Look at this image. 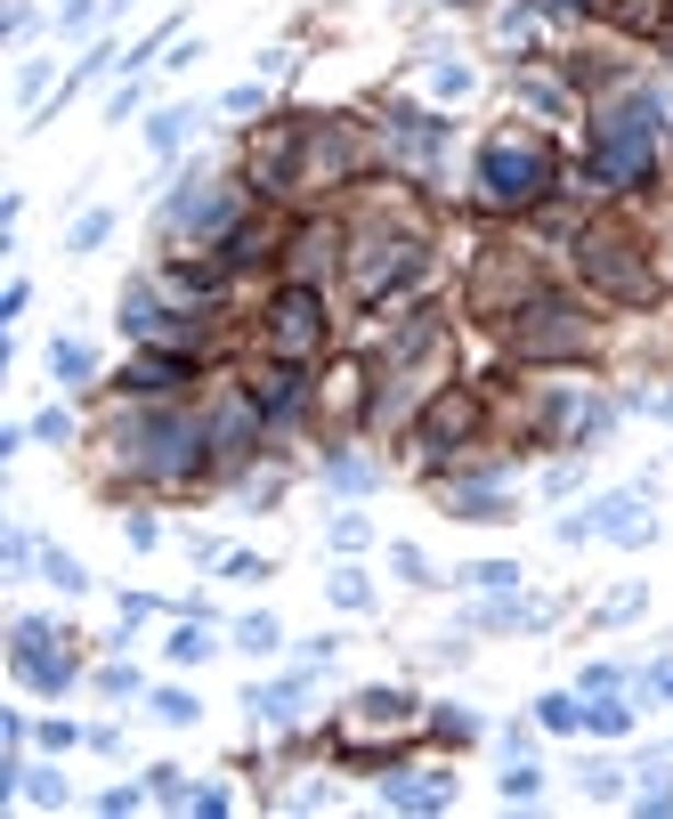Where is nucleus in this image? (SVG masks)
<instances>
[{"mask_svg": "<svg viewBox=\"0 0 673 819\" xmlns=\"http://www.w3.org/2000/svg\"><path fill=\"white\" fill-rule=\"evenodd\" d=\"M114 463L130 470V479H187V470H203V455H212V430H203V414H179V406H147V414L114 422Z\"/></svg>", "mask_w": 673, "mask_h": 819, "instance_id": "1", "label": "nucleus"}, {"mask_svg": "<svg viewBox=\"0 0 673 819\" xmlns=\"http://www.w3.org/2000/svg\"><path fill=\"white\" fill-rule=\"evenodd\" d=\"M560 187V162H552V138L512 122V130H495L479 147V203L487 212H527V203H544Z\"/></svg>", "mask_w": 673, "mask_h": 819, "instance_id": "2", "label": "nucleus"}, {"mask_svg": "<svg viewBox=\"0 0 673 819\" xmlns=\"http://www.w3.org/2000/svg\"><path fill=\"white\" fill-rule=\"evenodd\" d=\"M658 122L665 114L649 90H625L593 122V179L601 187H649V171H658Z\"/></svg>", "mask_w": 673, "mask_h": 819, "instance_id": "3", "label": "nucleus"}, {"mask_svg": "<svg viewBox=\"0 0 673 819\" xmlns=\"http://www.w3.org/2000/svg\"><path fill=\"white\" fill-rule=\"evenodd\" d=\"M593 350V317L560 293H527L512 309V357L527 365H560V357H584Z\"/></svg>", "mask_w": 673, "mask_h": 819, "instance_id": "4", "label": "nucleus"}, {"mask_svg": "<svg viewBox=\"0 0 673 819\" xmlns=\"http://www.w3.org/2000/svg\"><path fill=\"white\" fill-rule=\"evenodd\" d=\"M422 269H431V243H422L414 228H365L357 252H350L357 300H390V293H406V284H422Z\"/></svg>", "mask_w": 673, "mask_h": 819, "instance_id": "5", "label": "nucleus"}, {"mask_svg": "<svg viewBox=\"0 0 673 819\" xmlns=\"http://www.w3.org/2000/svg\"><path fill=\"white\" fill-rule=\"evenodd\" d=\"M577 269H584V284H601L608 300H658V269L641 260V243L625 228H584L577 236Z\"/></svg>", "mask_w": 673, "mask_h": 819, "instance_id": "6", "label": "nucleus"}, {"mask_svg": "<svg viewBox=\"0 0 673 819\" xmlns=\"http://www.w3.org/2000/svg\"><path fill=\"white\" fill-rule=\"evenodd\" d=\"M260 341H269L276 365H309V357L324 350V293L293 276V284L269 300V317H260Z\"/></svg>", "mask_w": 673, "mask_h": 819, "instance_id": "7", "label": "nucleus"}, {"mask_svg": "<svg viewBox=\"0 0 673 819\" xmlns=\"http://www.w3.org/2000/svg\"><path fill=\"white\" fill-rule=\"evenodd\" d=\"M162 219H171V228H187V236H236V228H243V195H236V187H203V179L187 171Z\"/></svg>", "mask_w": 673, "mask_h": 819, "instance_id": "8", "label": "nucleus"}, {"mask_svg": "<svg viewBox=\"0 0 673 819\" xmlns=\"http://www.w3.org/2000/svg\"><path fill=\"white\" fill-rule=\"evenodd\" d=\"M179 382H195V357H187V350H138V357L114 374V390L138 398V406H155V398H171Z\"/></svg>", "mask_w": 673, "mask_h": 819, "instance_id": "9", "label": "nucleus"}, {"mask_svg": "<svg viewBox=\"0 0 673 819\" xmlns=\"http://www.w3.org/2000/svg\"><path fill=\"white\" fill-rule=\"evenodd\" d=\"M471 430H479V398H471V390H438V398H431V414H422V430H414V446L438 463L446 446H463Z\"/></svg>", "mask_w": 673, "mask_h": 819, "instance_id": "10", "label": "nucleus"}, {"mask_svg": "<svg viewBox=\"0 0 673 819\" xmlns=\"http://www.w3.org/2000/svg\"><path fill=\"white\" fill-rule=\"evenodd\" d=\"M381 147H390L398 162H414V171H431V162L446 155V122H438V114L398 106V114H390V130H381Z\"/></svg>", "mask_w": 673, "mask_h": 819, "instance_id": "11", "label": "nucleus"}, {"mask_svg": "<svg viewBox=\"0 0 673 819\" xmlns=\"http://www.w3.org/2000/svg\"><path fill=\"white\" fill-rule=\"evenodd\" d=\"M9 666H16V682H25V690H49V698L81 682V666H73L57 641H41V649H9Z\"/></svg>", "mask_w": 673, "mask_h": 819, "instance_id": "12", "label": "nucleus"}, {"mask_svg": "<svg viewBox=\"0 0 673 819\" xmlns=\"http://www.w3.org/2000/svg\"><path fill=\"white\" fill-rule=\"evenodd\" d=\"M252 406H260V422H293L300 406H309V374H300V365H276L269 382H252Z\"/></svg>", "mask_w": 673, "mask_h": 819, "instance_id": "13", "label": "nucleus"}, {"mask_svg": "<svg viewBox=\"0 0 673 819\" xmlns=\"http://www.w3.org/2000/svg\"><path fill=\"white\" fill-rule=\"evenodd\" d=\"M390 804H406V811H438V804H455V787H446V771H398L390 787Z\"/></svg>", "mask_w": 673, "mask_h": 819, "instance_id": "14", "label": "nucleus"}, {"mask_svg": "<svg viewBox=\"0 0 673 819\" xmlns=\"http://www.w3.org/2000/svg\"><path fill=\"white\" fill-rule=\"evenodd\" d=\"M49 374L66 382V390H81V382H98V357L81 350V341H49Z\"/></svg>", "mask_w": 673, "mask_h": 819, "instance_id": "15", "label": "nucleus"}, {"mask_svg": "<svg viewBox=\"0 0 673 819\" xmlns=\"http://www.w3.org/2000/svg\"><path fill=\"white\" fill-rule=\"evenodd\" d=\"M584 730H601V739H625V730H634V706L608 698V690H593V706H584Z\"/></svg>", "mask_w": 673, "mask_h": 819, "instance_id": "16", "label": "nucleus"}, {"mask_svg": "<svg viewBox=\"0 0 673 819\" xmlns=\"http://www.w3.org/2000/svg\"><path fill=\"white\" fill-rule=\"evenodd\" d=\"M593 9H608V16H617V25H634V33H658L673 0H593Z\"/></svg>", "mask_w": 673, "mask_h": 819, "instance_id": "17", "label": "nucleus"}, {"mask_svg": "<svg viewBox=\"0 0 673 819\" xmlns=\"http://www.w3.org/2000/svg\"><path fill=\"white\" fill-rule=\"evenodd\" d=\"M41 577H49L57 592H66V601H73V592H90V568H81L73 551H41Z\"/></svg>", "mask_w": 673, "mask_h": 819, "instance_id": "18", "label": "nucleus"}, {"mask_svg": "<svg viewBox=\"0 0 673 819\" xmlns=\"http://www.w3.org/2000/svg\"><path fill=\"white\" fill-rule=\"evenodd\" d=\"M431 730H438L446 747H471L479 739V714L471 706H431Z\"/></svg>", "mask_w": 673, "mask_h": 819, "instance_id": "19", "label": "nucleus"}, {"mask_svg": "<svg viewBox=\"0 0 673 819\" xmlns=\"http://www.w3.org/2000/svg\"><path fill=\"white\" fill-rule=\"evenodd\" d=\"M203 658H212V625L187 617V625L171 633V666H203Z\"/></svg>", "mask_w": 673, "mask_h": 819, "instance_id": "20", "label": "nucleus"}, {"mask_svg": "<svg viewBox=\"0 0 673 819\" xmlns=\"http://www.w3.org/2000/svg\"><path fill=\"white\" fill-rule=\"evenodd\" d=\"M187 122H195L187 106H162V114L147 122V147H155V155H171V147H179V138H187Z\"/></svg>", "mask_w": 673, "mask_h": 819, "instance_id": "21", "label": "nucleus"}, {"mask_svg": "<svg viewBox=\"0 0 673 819\" xmlns=\"http://www.w3.org/2000/svg\"><path fill=\"white\" fill-rule=\"evenodd\" d=\"M106 236H114V212H81L73 228H66V252H98Z\"/></svg>", "mask_w": 673, "mask_h": 819, "instance_id": "22", "label": "nucleus"}, {"mask_svg": "<svg viewBox=\"0 0 673 819\" xmlns=\"http://www.w3.org/2000/svg\"><path fill=\"white\" fill-rule=\"evenodd\" d=\"M536 723H544V730H584V698H568V690H552V698L536 706Z\"/></svg>", "mask_w": 673, "mask_h": 819, "instance_id": "23", "label": "nucleus"}, {"mask_svg": "<svg viewBox=\"0 0 673 819\" xmlns=\"http://www.w3.org/2000/svg\"><path fill=\"white\" fill-rule=\"evenodd\" d=\"M16 795H33L41 811H66V804H73V795H66V780H57V771H25V787H16Z\"/></svg>", "mask_w": 673, "mask_h": 819, "instance_id": "24", "label": "nucleus"}, {"mask_svg": "<svg viewBox=\"0 0 673 819\" xmlns=\"http://www.w3.org/2000/svg\"><path fill=\"white\" fill-rule=\"evenodd\" d=\"M463 584H471V592H512L520 568L512 560H479V568H463Z\"/></svg>", "mask_w": 673, "mask_h": 819, "instance_id": "25", "label": "nucleus"}, {"mask_svg": "<svg viewBox=\"0 0 673 819\" xmlns=\"http://www.w3.org/2000/svg\"><path fill=\"white\" fill-rule=\"evenodd\" d=\"M33 439H41V446H66V439H73V406H41V414H33Z\"/></svg>", "mask_w": 673, "mask_h": 819, "instance_id": "26", "label": "nucleus"}, {"mask_svg": "<svg viewBox=\"0 0 673 819\" xmlns=\"http://www.w3.org/2000/svg\"><path fill=\"white\" fill-rule=\"evenodd\" d=\"M536 787H544L536 763H512V771H503V804H536Z\"/></svg>", "mask_w": 673, "mask_h": 819, "instance_id": "27", "label": "nucleus"}, {"mask_svg": "<svg viewBox=\"0 0 673 819\" xmlns=\"http://www.w3.org/2000/svg\"><path fill=\"white\" fill-rule=\"evenodd\" d=\"M155 714H162V723H171V730H187V723H195L203 706L187 698V690H155Z\"/></svg>", "mask_w": 673, "mask_h": 819, "instance_id": "28", "label": "nucleus"}, {"mask_svg": "<svg viewBox=\"0 0 673 819\" xmlns=\"http://www.w3.org/2000/svg\"><path fill=\"white\" fill-rule=\"evenodd\" d=\"M471 81H479V73L463 66V57H446V66L431 73V90H438V98H471Z\"/></svg>", "mask_w": 673, "mask_h": 819, "instance_id": "29", "label": "nucleus"}, {"mask_svg": "<svg viewBox=\"0 0 673 819\" xmlns=\"http://www.w3.org/2000/svg\"><path fill=\"white\" fill-rule=\"evenodd\" d=\"M0 560H9V577H25V568L41 560V536H25V527H9V551H0Z\"/></svg>", "mask_w": 673, "mask_h": 819, "instance_id": "30", "label": "nucleus"}, {"mask_svg": "<svg viewBox=\"0 0 673 819\" xmlns=\"http://www.w3.org/2000/svg\"><path fill=\"white\" fill-rule=\"evenodd\" d=\"M236 641L252 649V658H269V649H276V617H243V625H236Z\"/></svg>", "mask_w": 673, "mask_h": 819, "instance_id": "31", "label": "nucleus"}, {"mask_svg": "<svg viewBox=\"0 0 673 819\" xmlns=\"http://www.w3.org/2000/svg\"><path fill=\"white\" fill-rule=\"evenodd\" d=\"M324 470H333V487H350V496H365V487H374V463H350V455H333Z\"/></svg>", "mask_w": 673, "mask_h": 819, "instance_id": "32", "label": "nucleus"}, {"mask_svg": "<svg viewBox=\"0 0 673 819\" xmlns=\"http://www.w3.org/2000/svg\"><path fill=\"white\" fill-rule=\"evenodd\" d=\"M49 81H57V73H49V66H41V57H33V66L16 73V98H25V106L41 114V98H49Z\"/></svg>", "mask_w": 673, "mask_h": 819, "instance_id": "33", "label": "nucleus"}, {"mask_svg": "<svg viewBox=\"0 0 673 819\" xmlns=\"http://www.w3.org/2000/svg\"><path fill=\"white\" fill-rule=\"evenodd\" d=\"M333 601H341V608H365V601H374V584H365L357 568H341V577H333Z\"/></svg>", "mask_w": 673, "mask_h": 819, "instance_id": "34", "label": "nucleus"}, {"mask_svg": "<svg viewBox=\"0 0 673 819\" xmlns=\"http://www.w3.org/2000/svg\"><path fill=\"white\" fill-rule=\"evenodd\" d=\"M122 536H130V551H155V544H162V527L147 520V511H130V520H122Z\"/></svg>", "mask_w": 673, "mask_h": 819, "instance_id": "35", "label": "nucleus"}, {"mask_svg": "<svg viewBox=\"0 0 673 819\" xmlns=\"http://www.w3.org/2000/svg\"><path fill=\"white\" fill-rule=\"evenodd\" d=\"M617 787H625L617 763H584V795H617Z\"/></svg>", "mask_w": 673, "mask_h": 819, "instance_id": "36", "label": "nucleus"}, {"mask_svg": "<svg viewBox=\"0 0 673 819\" xmlns=\"http://www.w3.org/2000/svg\"><path fill=\"white\" fill-rule=\"evenodd\" d=\"M98 690H106V698H138V673L130 666H106V673H98Z\"/></svg>", "mask_w": 673, "mask_h": 819, "instance_id": "37", "label": "nucleus"}, {"mask_svg": "<svg viewBox=\"0 0 673 819\" xmlns=\"http://www.w3.org/2000/svg\"><path fill=\"white\" fill-rule=\"evenodd\" d=\"M33 739H41V747H49V754H66V747H81V730H73V723H41V730H33Z\"/></svg>", "mask_w": 673, "mask_h": 819, "instance_id": "38", "label": "nucleus"}, {"mask_svg": "<svg viewBox=\"0 0 673 819\" xmlns=\"http://www.w3.org/2000/svg\"><path fill=\"white\" fill-rule=\"evenodd\" d=\"M25 300H33V284H9V293H0V325H16V317H25Z\"/></svg>", "mask_w": 673, "mask_h": 819, "instance_id": "39", "label": "nucleus"}]
</instances>
